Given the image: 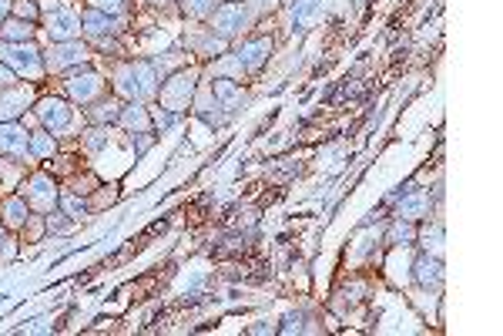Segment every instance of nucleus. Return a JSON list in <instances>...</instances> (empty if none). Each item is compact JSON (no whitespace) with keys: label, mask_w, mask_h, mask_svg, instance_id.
<instances>
[{"label":"nucleus","mask_w":503,"mask_h":336,"mask_svg":"<svg viewBox=\"0 0 503 336\" xmlns=\"http://www.w3.org/2000/svg\"><path fill=\"white\" fill-rule=\"evenodd\" d=\"M115 94L125 98V101H151L158 98V74H155V64L151 61H121L115 71Z\"/></svg>","instance_id":"1"},{"label":"nucleus","mask_w":503,"mask_h":336,"mask_svg":"<svg viewBox=\"0 0 503 336\" xmlns=\"http://www.w3.org/2000/svg\"><path fill=\"white\" fill-rule=\"evenodd\" d=\"M195 91H198V68H178L175 74H168L165 84L158 88V101L165 111L182 115V111L192 108Z\"/></svg>","instance_id":"2"},{"label":"nucleus","mask_w":503,"mask_h":336,"mask_svg":"<svg viewBox=\"0 0 503 336\" xmlns=\"http://www.w3.org/2000/svg\"><path fill=\"white\" fill-rule=\"evenodd\" d=\"M34 118L41 121V128H47L51 135H68L78 125V108L68 98H58V94H44L34 101Z\"/></svg>","instance_id":"3"},{"label":"nucleus","mask_w":503,"mask_h":336,"mask_svg":"<svg viewBox=\"0 0 503 336\" xmlns=\"http://www.w3.org/2000/svg\"><path fill=\"white\" fill-rule=\"evenodd\" d=\"M0 61L17 74V78H27V82H41L44 71V58H41V47L34 41H24V44H4L0 41Z\"/></svg>","instance_id":"4"},{"label":"nucleus","mask_w":503,"mask_h":336,"mask_svg":"<svg viewBox=\"0 0 503 336\" xmlns=\"http://www.w3.org/2000/svg\"><path fill=\"white\" fill-rule=\"evenodd\" d=\"M17 192H21L24 202H27V206H31V212H37V216H47L51 209H58L61 186H58V178H54L51 172L27 175L21 186H17Z\"/></svg>","instance_id":"5"},{"label":"nucleus","mask_w":503,"mask_h":336,"mask_svg":"<svg viewBox=\"0 0 503 336\" xmlns=\"http://www.w3.org/2000/svg\"><path fill=\"white\" fill-rule=\"evenodd\" d=\"M41 58H44L47 74H61V71L84 68L91 61V47L84 44L81 37H74V41H51V47L41 51Z\"/></svg>","instance_id":"6"},{"label":"nucleus","mask_w":503,"mask_h":336,"mask_svg":"<svg viewBox=\"0 0 503 336\" xmlns=\"http://www.w3.org/2000/svg\"><path fill=\"white\" fill-rule=\"evenodd\" d=\"M64 91H68V101L88 108V105H94L98 98L108 94V82H104L98 71H91L88 64H84V68L68 71V78H64Z\"/></svg>","instance_id":"7"},{"label":"nucleus","mask_w":503,"mask_h":336,"mask_svg":"<svg viewBox=\"0 0 503 336\" xmlns=\"http://www.w3.org/2000/svg\"><path fill=\"white\" fill-rule=\"evenodd\" d=\"M249 17L252 14L245 4H235V0L218 4L215 11L208 14V31L215 37H222V41H232V37H239L249 27Z\"/></svg>","instance_id":"8"},{"label":"nucleus","mask_w":503,"mask_h":336,"mask_svg":"<svg viewBox=\"0 0 503 336\" xmlns=\"http://www.w3.org/2000/svg\"><path fill=\"white\" fill-rule=\"evenodd\" d=\"M0 155L24 165L34 162V155H31V131L21 121H0Z\"/></svg>","instance_id":"9"},{"label":"nucleus","mask_w":503,"mask_h":336,"mask_svg":"<svg viewBox=\"0 0 503 336\" xmlns=\"http://www.w3.org/2000/svg\"><path fill=\"white\" fill-rule=\"evenodd\" d=\"M235 58H239L242 71H249V74H259L262 64L269 61L272 54V37H252V41H242L235 51H232Z\"/></svg>","instance_id":"10"},{"label":"nucleus","mask_w":503,"mask_h":336,"mask_svg":"<svg viewBox=\"0 0 503 336\" xmlns=\"http://www.w3.org/2000/svg\"><path fill=\"white\" fill-rule=\"evenodd\" d=\"M34 88L27 84H14V88H4L0 91V121H17V118L34 105Z\"/></svg>","instance_id":"11"},{"label":"nucleus","mask_w":503,"mask_h":336,"mask_svg":"<svg viewBox=\"0 0 503 336\" xmlns=\"http://www.w3.org/2000/svg\"><path fill=\"white\" fill-rule=\"evenodd\" d=\"M44 24L51 41H74V37H81V17L74 11H68V7H54L44 17Z\"/></svg>","instance_id":"12"},{"label":"nucleus","mask_w":503,"mask_h":336,"mask_svg":"<svg viewBox=\"0 0 503 336\" xmlns=\"http://www.w3.org/2000/svg\"><path fill=\"white\" fill-rule=\"evenodd\" d=\"M118 31H121V17L115 14L94 11V7L81 14V34H88L91 41L94 37H118Z\"/></svg>","instance_id":"13"},{"label":"nucleus","mask_w":503,"mask_h":336,"mask_svg":"<svg viewBox=\"0 0 503 336\" xmlns=\"http://www.w3.org/2000/svg\"><path fill=\"white\" fill-rule=\"evenodd\" d=\"M208 88H212V94H215L218 108L225 111V118L235 115L242 108V101H245V88H242L235 78H215V82H208Z\"/></svg>","instance_id":"14"},{"label":"nucleus","mask_w":503,"mask_h":336,"mask_svg":"<svg viewBox=\"0 0 503 336\" xmlns=\"http://www.w3.org/2000/svg\"><path fill=\"white\" fill-rule=\"evenodd\" d=\"M413 276L416 283L423 286V290H440L443 286V263H440V255H416V263H413Z\"/></svg>","instance_id":"15"},{"label":"nucleus","mask_w":503,"mask_h":336,"mask_svg":"<svg viewBox=\"0 0 503 336\" xmlns=\"http://www.w3.org/2000/svg\"><path fill=\"white\" fill-rule=\"evenodd\" d=\"M27 219H31V206L24 202L21 192L17 196H4V202H0V222H4V229L21 232L27 226Z\"/></svg>","instance_id":"16"},{"label":"nucleus","mask_w":503,"mask_h":336,"mask_svg":"<svg viewBox=\"0 0 503 336\" xmlns=\"http://www.w3.org/2000/svg\"><path fill=\"white\" fill-rule=\"evenodd\" d=\"M118 125L125 128L128 135H135V131H155V118H151L148 105H141V101H128V105L121 108Z\"/></svg>","instance_id":"17"},{"label":"nucleus","mask_w":503,"mask_h":336,"mask_svg":"<svg viewBox=\"0 0 503 336\" xmlns=\"http://www.w3.org/2000/svg\"><path fill=\"white\" fill-rule=\"evenodd\" d=\"M121 108H125V105H121V98H108V94H104V98H98L94 105L84 108V115H88V121H91V125L115 128L118 118H121Z\"/></svg>","instance_id":"18"},{"label":"nucleus","mask_w":503,"mask_h":336,"mask_svg":"<svg viewBox=\"0 0 503 336\" xmlns=\"http://www.w3.org/2000/svg\"><path fill=\"white\" fill-rule=\"evenodd\" d=\"M34 24L31 21H21V17H4L0 21V41L4 44H24V41H34Z\"/></svg>","instance_id":"19"},{"label":"nucleus","mask_w":503,"mask_h":336,"mask_svg":"<svg viewBox=\"0 0 503 336\" xmlns=\"http://www.w3.org/2000/svg\"><path fill=\"white\" fill-rule=\"evenodd\" d=\"M426 216H430V196H426V192H410V196L396 206V219L420 222V219H426Z\"/></svg>","instance_id":"20"},{"label":"nucleus","mask_w":503,"mask_h":336,"mask_svg":"<svg viewBox=\"0 0 503 336\" xmlns=\"http://www.w3.org/2000/svg\"><path fill=\"white\" fill-rule=\"evenodd\" d=\"M31 155H34V158H54V155H58V135H51L47 128L37 125L34 131H31Z\"/></svg>","instance_id":"21"},{"label":"nucleus","mask_w":503,"mask_h":336,"mask_svg":"<svg viewBox=\"0 0 503 336\" xmlns=\"http://www.w3.org/2000/svg\"><path fill=\"white\" fill-rule=\"evenodd\" d=\"M386 243L389 245H396V249H406V245L416 243V222H406V219H396L393 226H389L386 232Z\"/></svg>","instance_id":"22"},{"label":"nucleus","mask_w":503,"mask_h":336,"mask_svg":"<svg viewBox=\"0 0 503 336\" xmlns=\"http://www.w3.org/2000/svg\"><path fill=\"white\" fill-rule=\"evenodd\" d=\"M58 209L68 216V219H74V222H81L88 212H91V206L84 202V198L78 196V192H61V198H58Z\"/></svg>","instance_id":"23"},{"label":"nucleus","mask_w":503,"mask_h":336,"mask_svg":"<svg viewBox=\"0 0 503 336\" xmlns=\"http://www.w3.org/2000/svg\"><path fill=\"white\" fill-rule=\"evenodd\" d=\"M182 11L192 21H205L208 14L215 11V0H182Z\"/></svg>","instance_id":"24"},{"label":"nucleus","mask_w":503,"mask_h":336,"mask_svg":"<svg viewBox=\"0 0 503 336\" xmlns=\"http://www.w3.org/2000/svg\"><path fill=\"white\" fill-rule=\"evenodd\" d=\"M416 235L423 239V249H426L430 255H443V229H440V226H433V229L426 226V229H423V232H416Z\"/></svg>","instance_id":"25"},{"label":"nucleus","mask_w":503,"mask_h":336,"mask_svg":"<svg viewBox=\"0 0 503 336\" xmlns=\"http://www.w3.org/2000/svg\"><path fill=\"white\" fill-rule=\"evenodd\" d=\"M11 14L14 17H21V21H31V24L41 21V7H37V0H14Z\"/></svg>","instance_id":"26"},{"label":"nucleus","mask_w":503,"mask_h":336,"mask_svg":"<svg viewBox=\"0 0 503 336\" xmlns=\"http://www.w3.org/2000/svg\"><path fill=\"white\" fill-rule=\"evenodd\" d=\"M44 226H47V232H71L74 229V219H68L61 209H51L44 216Z\"/></svg>","instance_id":"27"},{"label":"nucleus","mask_w":503,"mask_h":336,"mask_svg":"<svg viewBox=\"0 0 503 336\" xmlns=\"http://www.w3.org/2000/svg\"><path fill=\"white\" fill-rule=\"evenodd\" d=\"M94 11H104V14H115V17H121V14L128 11V4L131 0H88Z\"/></svg>","instance_id":"28"},{"label":"nucleus","mask_w":503,"mask_h":336,"mask_svg":"<svg viewBox=\"0 0 503 336\" xmlns=\"http://www.w3.org/2000/svg\"><path fill=\"white\" fill-rule=\"evenodd\" d=\"M128 141H131V151H135V158H138V155H145V151L155 145V135H151V131H135V135H128Z\"/></svg>","instance_id":"29"},{"label":"nucleus","mask_w":503,"mask_h":336,"mask_svg":"<svg viewBox=\"0 0 503 336\" xmlns=\"http://www.w3.org/2000/svg\"><path fill=\"white\" fill-rule=\"evenodd\" d=\"M21 232L27 235V239H31V243H37V239H41V235L47 232V226H41V216H31V219H27V226H24Z\"/></svg>","instance_id":"30"},{"label":"nucleus","mask_w":503,"mask_h":336,"mask_svg":"<svg viewBox=\"0 0 503 336\" xmlns=\"http://www.w3.org/2000/svg\"><path fill=\"white\" fill-rule=\"evenodd\" d=\"M306 316L302 313H292V316H286V323L279 326V333H302V330H306Z\"/></svg>","instance_id":"31"},{"label":"nucleus","mask_w":503,"mask_h":336,"mask_svg":"<svg viewBox=\"0 0 503 336\" xmlns=\"http://www.w3.org/2000/svg\"><path fill=\"white\" fill-rule=\"evenodd\" d=\"M11 255H14L11 229H4V222H0V259H11Z\"/></svg>","instance_id":"32"},{"label":"nucleus","mask_w":503,"mask_h":336,"mask_svg":"<svg viewBox=\"0 0 503 336\" xmlns=\"http://www.w3.org/2000/svg\"><path fill=\"white\" fill-rule=\"evenodd\" d=\"M14 84H21V78H17V74H14V71L0 61V91H4V88H14Z\"/></svg>","instance_id":"33"},{"label":"nucleus","mask_w":503,"mask_h":336,"mask_svg":"<svg viewBox=\"0 0 503 336\" xmlns=\"http://www.w3.org/2000/svg\"><path fill=\"white\" fill-rule=\"evenodd\" d=\"M11 4L14 0H0V21H4V17H11Z\"/></svg>","instance_id":"34"},{"label":"nucleus","mask_w":503,"mask_h":336,"mask_svg":"<svg viewBox=\"0 0 503 336\" xmlns=\"http://www.w3.org/2000/svg\"><path fill=\"white\" fill-rule=\"evenodd\" d=\"M151 4H165V0H151Z\"/></svg>","instance_id":"35"}]
</instances>
